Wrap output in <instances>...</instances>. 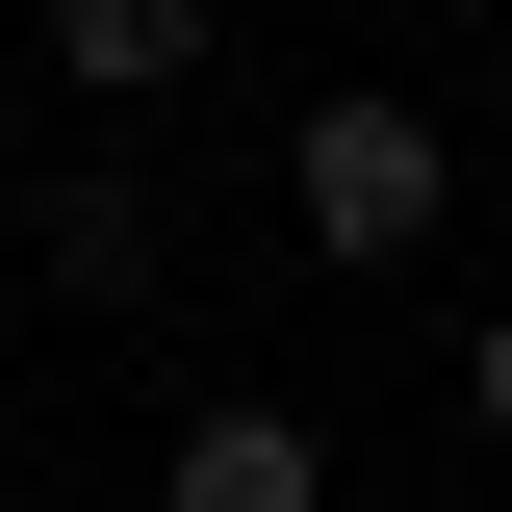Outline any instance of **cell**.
<instances>
[{"label": "cell", "instance_id": "obj_4", "mask_svg": "<svg viewBox=\"0 0 512 512\" xmlns=\"http://www.w3.org/2000/svg\"><path fill=\"white\" fill-rule=\"evenodd\" d=\"M52 282H154V205H128V180H52Z\"/></svg>", "mask_w": 512, "mask_h": 512}, {"label": "cell", "instance_id": "obj_3", "mask_svg": "<svg viewBox=\"0 0 512 512\" xmlns=\"http://www.w3.org/2000/svg\"><path fill=\"white\" fill-rule=\"evenodd\" d=\"M205 26H231V0H52V77H77V103H180Z\"/></svg>", "mask_w": 512, "mask_h": 512}, {"label": "cell", "instance_id": "obj_2", "mask_svg": "<svg viewBox=\"0 0 512 512\" xmlns=\"http://www.w3.org/2000/svg\"><path fill=\"white\" fill-rule=\"evenodd\" d=\"M154 512H333V436H308V410H180Z\"/></svg>", "mask_w": 512, "mask_h": 512}, {"label": "cell", "instance_id": "obj_1", "mask_svg": "<svg viewBox=\"0 0 512 512\" xmlns=\"http://www.w3.org/2000/svg\"><path fill=\"white\" fill-rule=\"evenodd\" d=\"M282 205H308V256H436V205H461V154H436V103H384V77H333L308 128H282Z\"/></svg>", "mask_w": 512, "mask_h": 512}, {"label": "cell", "instance_id": "obj_5", "mask_svg": "<svg viewBox=\"0 0 512 512\" xmlns=\"http://www.w3.org/2000/svg\"><path fill=\"white\" fill-rule=\"evenodd\" d=\"M461 410H487V436H512V308H487V359H461Z\"/></svg>", "mask_w": 512, "mask_h": 512}, {"label": "cell", "instance_id": "obj_6", "mask_svg": "<svg viewBox=\"0 0 512 512\" xmlns=\"http://www.w3.org/2000/svg\"><path fill=\"white\" fill-rule=\"evenodd\" d=\"M0 180H26V103H0Z\"/></svg>", "mask_w": 512, "mask_h": 512}]
</instances>
